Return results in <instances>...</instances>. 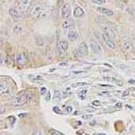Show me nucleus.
<instances>
[{"label":"nucleus","instance_id":"nucleus-1","mask_svg":"<svg viewBox=\"0 0 135 135\" xmlns=\"http://www.w3.org/2000/svg\"><path fill=\"white\" fill-rule=\"evenodd\" d=\"M50 14V9L47 7L37 6L32 11V16L37 20H43Z\"/></svg>","mask_w":135,"mask_h":135},{"label":"nucleus","instance_id":"nucleus-2","mask_svg":"<svg viewBox=\"0 0 135 135\" xmlns=\"http://www.w3.org/2000/svg\"><path fill=\"white\" fill-rule=\"evenodd\" d=\"M32 95H30L28 92H26V91H22L18 94V95L15 97L13 100V104L14 105L20 106V105H23V104L27 103V102H29L31 100Z\"/></svg>","mask_w":135,"mask_h":135},{"label":"nucleus","instance_id":"nucleus-3","mask_svg":"<svg viewBox=\"0 0 135 135\" xmlns=\"http://www.w3.org/2000/svg\"><path fill=\"white\" fill-rule=\"evenodd\" d=\"M16 62L18 64V65L20 66V67L26 66L27 65V62H28L27 55L23 52H19L16 57Z\"/></svg>","mask_w":135,"mask_h":135},{"label":"nucleus","instance_id":"nucleus-4","mask_svg":"<svg viewBox=\"0 0 135 135\" xmlns=\"http://www.w3.org/2000/svg\"><path fill=\"white\" fill-rule=\"evenodd\" d=\"M16 6L20 11H27L29 8L31 0H16Z\"/></svg>","mask_w":135,"mask_h":135},{"label":"nucleus","instance_id":"nucleus-5","mask_svg":"<svg viewBox=\"0 0 135 135\" xmlns=\"http://www.w3.org/2000/svg\"><path fill=\"white\" fill-rule=\"evenodd\" d=\"M71 14H72L71 6L68 3H65L62 7V10H61V17L64 18V19H68V18H70Z\"/></svg>","mask_w":135,"mask_h":135},{"label":"nucleus","instance_id":"nucleus-6","mask_svg":"<svg viewBox=\"0 0 135 135\" xmlns=\"http://www.w3.org/2000/svg\"><path fill=\"white\" fill-rule=\"evenodd\" d=\"M102 40H103V42L105 43L109 49H112V50L116 49V43L114 42L113 39H111V38H109V36H107L105 34L102 35Z\"/></svg>","mask_w":135,"mask_h":135},{"label":"nucleus","instance_id":"nucleus-7","mask_svg":"<svg viewBox=\"0 0 135 135\" xmlns=\"http://www.w3.org/2000/svg\"><path fill=\"white\" fill-rule=\"evenodd\" d=\"M57 48L58 53H59L60 55H64L66 52V50H68V42H66V41H59V42H57Z\"/></svg>","mask_w":135,"mask_h":135},{"label":"nucleus","instance_id":"nucleus-8","mask_svg":"<svg viewBox=\"0 0 135 135\" xmlns=\"http://www.w3.org/2000/svg\"><path fill=\"white\" fill-rule=\"evenodd\" d=\"M121 49L123 50V51L124 52H130L132 50V43L131 42V41L124 39L121 42Z\"/></svg>","mask_w":135,"mask_h":135},{"label":"nucleus","instance_id":"nucleus-9","mask_svg":"<svg viewBox=\"0 0 135 135\" xmlns=\"http://www.w3.org/2000/svg\"><path fill=\"white\" fill-rule=\"evenodd\" d=\"M90 47L95 54H101V53L103 52V49H102L101 45L99 44L97 42H95V41H91Z\"/></svg>","mask_w":135,"mask_h":135},{"label":"nucleus","instance_id":"nucleus-10","mask_svg":"<svg viewBox=\"0 0 135 135\" xmlns=\"http://www.w3.org/2000/svg\"><path fill=\"white\" fill-rule=\"evenodd\" d=\"M79 52L81 56H86L88 54V46L85 42H80L79 45Z\"/></svg>","mask_w":135,"mask_h":135},{"label":"nucleus","instance_id":"nucleus-11","mask_svg":"<svg viewBox=\"0 0 135 135\" xmlns=\"http://www.w3.org/2000/svg\"><path fill=\"white\" fill-rule=\"evenodd\" d=\"M0 92H1L2 95H10V88L6 83L1 82V85H0Z\"/></svg>","mask_w":135,"mask_h":135},{"label":"nucleus","instance_id":"nucleus-12","mask_svg":"<svg viewBox=\"0 0 135 135\" xmlns=\"http://www.w3.org/2000/svg\"><path fill=\"white\" fill-rule=\"evenodd\" d=\"M103 34H105L107 36H109V38H111V39L115 38V33L113 32V30L109 27H106V26L103 27Z\"/></svg>","mask_w":135,"mask_h":135},{"label":"nucleus","instance_id":"nucleus-13","mask_svg":"<svg viewBox=\"0 0 135 135\" xmlns=\"http://www.w3.org/2000/svg\"><path fill=\"white\" fill-rule=\"evenodd\" d=\"M9 14H10V16L12 18H13L14 20H20V18H21V15H20L19 11L15 8H12V7H11V8L9 9Z\"/></svg>","mask_w":135,"mask_h":135},{"label":"nucleus","instance_id":"nucleus-14","mask_svg":"<svg viewBox=\"0 0 135 135\" xmlns=\"http://www.w3.org/2000/svg\"><path fill=\"white\" fill-rule=\"evenodd\" d=\"M73 25H74V21H73V19H66L65 21L63 22L62 27L64 29H67V28H69V27H73Z\"/></svg>","mask_w":135,"mask_h":135},{"label":"nucleus","instance_id":"nucleus-15","mask_svg":"<svg viewBox=\"0 0 135 135\" xmlns=\"http://www.w3.org/2000/svg\"><path fill=\"white\" fill-rule=\"evenodd\" d=\"M96 10H97L99 12H101V13H103L104 15H107V16H112L114 13L113 11H111V10H109V9H107V8H103V7H97Z\"/></svg>","mask_w":135,"mask_h":135},{"label":"nucleus","instance_id":"nucleus-16","mask_svg":"<svg viewBox=\"0 0 135 135\" xmlns=\"http://www.w3.org/2000/svg\"><path fill=\"white\" fill-rule=\"evenodd\" d=\"M84 13H85V12H84V10L80 6L75 7L74 11H73V15H74V17H76V18L82 17L84 15Z\"/></svg>","mask_w":135,"mask_h":135},{"label":"nucleus","instance_id":"nucleus-17","mask_svg":"<svg viewBox=\"0 0 135 135\" xmlns=\"http://www.w3.org/2000/svg\"><path fill=\"white\" fill-rule=\"evenodd\" d=\"M4 63H6V65L7 67H13L14 66V59L13 57H11V56H7V57L4 58Z\"/></svg>","mask_w":135,"mask_h":135},{"label":"nucleus","instance_id":"nucleus-18","mask_svg":"<svg viewBox=\"0 0 135 135\" xmlns=\"http://www.w3.org/2000/svg\"><path fill=\"white\" fill-rule=\"evenodd\" d=\"M67 37H68V39H69L70 41H72V42H73V41L77 40L78 35H77V33H76L75 31H71V32L68 33Z\"/></svg>","mask_w":135,"mask_h":135},{"label":"nucleus","instance_id":"nucleus-19","mask_svg":"<svg viewBox=\"0 0 135 135\" xmlns=\"http://www.w3.org/2000/svg\"><path fill=\"white\" fill-rule=\"evenodd\" d=\"M13 31H14V33H16V34H21L24 30L20 25H15L13 27Z\"/></svg>","mask_w":135,"mask_h":135},{"label":"nucleus","instance_id":"nucleus-20","mask_svg":"<svg viewBox=\"0 0 135 135\" xmlns=\"http://www.w3.org/2000/svg\"><path fill=\"white\" fill-rule=\"evenodd\" d=\"M53 99H54V101H59L60 100V99H61V93H60V91H58V90H55L54 91Z\"/></svg>","mask_w":135,"mask_h":135},{"label":"nucleus","instance_id":"nucleus-21","mask_svg":"<svg viewBox=\"0 0 135 135\" xmlns=\"http://www.w3.org/2000/svg\"><path fill=\"white\" fill-rule=\"evenodd\" d=\"M35 42H36L38 46H43V44H44L43 39L41 36H36V38H35Z\"/></svg>","mask_w":135,"mask_h":135},{"label":"nucleus","instance_id":"nucleus-22","mask_svg":"<svg viewBox=\"0 0 135 135\" xmlns=\"http://www.w3.org/2000/svg\"><path fill=\"white\" fill-rule=\"evenodd\" d=\"M7 121H8V123L10 124V126H13V124H15V122H16V118H15V117L13 116H10L7 118Z\"/></svg>","mask_w":135,"mask_h":135},{"label":"nucleus","instance_id":"nucleus-23","mask_svg":"<svg viewBox=\"0 0 135 135\" xmlns=\"http://www.w3.org/2000/svg\"><path fill=\"white\" fill-rule=\"evenodd\" d=\"M89 83L86 82H78V83H73L72 86L73 88H79V86H88Z\"/></svg>","mask_w":135,"mask_h":135},{"label":"nucleus","instance_id":"nucleus-24","mask_svg":"<svg viewBox=\"0 0 135 135\" xmlns=\"http://www.w3.org/2000/svg\"><path fill=\"white\" fill-rule=\"evenodd\" d=\"M86 89H84V90H82V91H80V98L81 99V100H84V99L86 98Z\"/></svg>","mask_w":135,"mask_h":135},{"label":"nucleus","instance_id":"nucleus-25","mask_svg":"<svg viewBox=\"0 0 135 135\" xmlns=\"http://www.w3.org/2000/svg\"><path fill=\"white\" fill-rule=\"evenodd\" d=\"M103 80H109V81H114V82L118 83V80H117V79L113 78V77H103Z\"/></svg>","mask_w":135,"mask_h":135},{"label":"nucleus","instance_id":"nucleus-26","mask_svg":"<svg viewBox=\"0 0 135 135\" xmlns=\"http://www.w3.org/2000/svg\"><path fill=\"white\" fill-rule=\"evenodd\" d=\"M91 1L93 2V3H95L96 4H103L105 3L106 0H91Z\"/></svg>","mask_w":135,"mask_h":135},{"label":"nucleus","instance_id":"nucleus-27","mask_svg":"<svg viewBox=\"0 0 135 135\" xmlns=\"http://www.w3.org/2000/svg\"><path fill=\"white\" fill-rule=\"evenodd\" d=\"M50 133H51V135H63L61 132H57V130H54V129H51L50 130Z\"/></svg>","mask_w":135,"mask_h":135},{"label":"nucleus","instance_id":"nucleus-28","mask_svg":"<svg viewBox=\"0 0 135 135\" xmlns=\"http://www.w3.org/2000/svg\"><path fill=\"white\" fill-rule=\"evenodd\" d=\"M132 89H134V88H129V89H126V91H124V92H123V96H127V95H129L130 92H131V90H132Z\"/></svg>","mask_w":135,"mask_h":135},{"label":"nucleus","instance_id":"nucleus-29","mask_svg":"<svg viewBox=\"0 0 135 135\" xmlns=\"http://www.w3.org/2000/svg\"><path fill=\"white\" fill-rule=\"evenodd\" d=\"M53 111L56 112V113H57V114H61L62 113V111H61V109L58 108L57 106H55V107H53Z\"/></svg>","mask_w":135,"mask_h":135},{"label":"nucleus","instance_id":"nucleus-30","mask_svg":"<svg viewBox=\"0 0 135 135\" xmlns=\"http://www.w3.org/2000/svg\"><path fill=\"white\" fill-rule=\"evenodd\" d=\"M92 104L94 106H96V107H100L101 106V103L99 102L98 100H95V101H93V103Z\"/></svg>","mask_w":135,"mask_h":135},{"label":"nucleus","instance_id":"nucleus-31","mask_svg":"<svg viewBox=\"0 0 135 135\" xmlns=\"http://www.w3.org/2000/svg\"><path fill=\"white\" fill-rule=\"evenodd\" d=\"M73 111V107L72 106H67L65 108V112L66 113H71Z\"/></svg>","mask_w":135,"mask_h":135},{"label":"nucleus","instance_id":"nucleus-32","mask_svg":"<svg viewBox=\"0 0 135 135\" xmlns=\"http://www.w3.org/2000/svg\"><path fill=\"white\" fill-rule=\"evenodd\" d=\"M92 115H83L82 116V118L84 119V120H88V119H91L92 118Z\"/></svg>","mask_w":135,"mask_h":135},{"label":"nucleus","instance_id":"nucleus-33","mask_svg":"<svg viewBox=\"0 0 135 135\" xmlns=\"http://www.w3.org/2000/svg\"><path fill=\"white\" fill-rule=\"evenodd\" d=\"M50 97H51V95H50V91H48V94H47L46 97H45V100H46L47 102H50Z\"/></svg>","mask_w":135,"mask_h":135},{"label":"nucleus","instance_id":"nucleus-34","mask_svg":"<svg viewBox=\"0 0 135 135\" xmlns=\"http://www.w3.org/2000/svg\"><path fill=\"white\" fill-rule=\"evenodd\" d=\"M30 78H33V80H41V76H34V77H33V76H29Z\"/></svg>","mask_w":135,"mask_h":135},{"label":"nucleus","instance_id":"nucleus-35","mask_svg":"<svg viewBox=\"0 0 135 135\" xmlns=\"http://www.w3.org/2000/svg\"><path fill=\"white\" fill-rule=\"evenodd\" d=\"M100 86H102V88H113V86H111V85H106V84H101Z\"/></svg>","mask_w":135,"mask_h":135},{"label":"nucleus","instance_id":"nucleus-36","mask_svg":"<svg viewBox=\"0 0 135 135\" xmlns=\"http://www.w3.org/2000/svg\"><path fill=\"white\" fill-rule=\"evenodd\" d=\"M115 107H116V108H118V109H122V107H123V104H122L121 103H117Z\"/></svg>","mask_w":135,"mask_h":135},{"label":"nucleus","instance_id":"nucleus-37","mask_svg":"<svg viewBox=\"0 0 135 135\" xmlns=\"http://www.w3.org/2000/svg\"><path fill=\"white\" fill-rule=\"evenodd\" d=\"M46 92H47L46 88H41V94H42V95H44Z\"/></svg>","mask_w":135,"mask_h":135},{"label":"nucleus","instance_id":"nucleus-38","mask_svg":"<svg viewBox=\"0 0 135 135\" xmlns=\"http://www.w3.org/2000/svg\"><path fill=\"white\" fill-rule=\"evenodd\" d=\"M86 110L88 111V112H94V111L95 110V109H92V108H86Z\"/></svg>","mask_w":135,"mask_h":135},{"label":"nucleus","instance_id":"nucleus-39","mask_svg":"<svg viewBox=\"0 0 135 135\" xmlns=\"http://www.w3.org/2000/svg\"><path fill=\"white\" fill-rule=\"evenodd\" d=\"M27 113H20V114H19L20 118H25V117H27Z\"/></svg>","mask_w":135,"mask_h":135},{"label":"nucleus","instance_id":"nucleus-40","mask_svg":"<svg viewBox=\"0 0 135 135\" xmlns=\"http://www.w3.org/2000/svg\"><path fill=\"white\" fill-rule=\"evenodd\" d=\"M33 135H42V132H39V131H37V132H35L33 133Z\"/></svg>","mask_w":135,"mask_h":135},{"label":"nucleus","instance_id":"nucleus-41","mask_svg":"<svg viewBox=\"0 0 135 135\" xmlns=\"http://www.w3.org/2000/svg\"><path fill=\"white\" fill-rule=\"evenodd\" d=\"M83 71H79V72H73V74H77V73H82Z\"/></svg>","mask_w":135,"mask_h":135},{"label":"nucleus","instance_id":"nucleus-42","mask_svg":"<svg viewBox=\"0 0 135 135\" xmlns=\"http://www.w3.org/2000/svg\"><path fill=\"white\" fill-rule=\"evenodd\" d=\"M129 83L130 84H134L135 83V80H129Z\"/></svg>","mask_w":135,"mask_h":135},{"label":"nucleus","instance_id":"nucleus-43","mask_svg":"<svg viewBox=\"0 0 135 135\" xmlns=\"http://www.w3.org/2000/svg\"><path fill=\"white\" fill-rule=\"evenodd\" d=\"M95 135H106V134H104V133H97V134H95Z\"/></svg>","mask_w":135,"mask_h":135},{"label":"nucleus","instance_id":"nucleus-44","mask_svg":"<svg viewBox=\"0 0 135 135\" xmlns=\"http://www.w3.org/2000/svg\"><path fill=\"white\" fill-rule=\"evenodd\" d=\"M1 2H2V3H4V2H6V0H1Z\"/></svg>","mask_w":135,"mask_h":135},{"label":"nucleus","instance_id":"nucleus-45","mask_svg":"<svg viewBox=\"0 0 135 135\" xmlns=\"http://www.w3.org/2000/svg\"><path fill=\"white\" fill-rule=\"evenodd\" d=\"M134 13H135V10H134Z\"/></svg>","mask_w":135,"mask_h":135}]
</instances>
